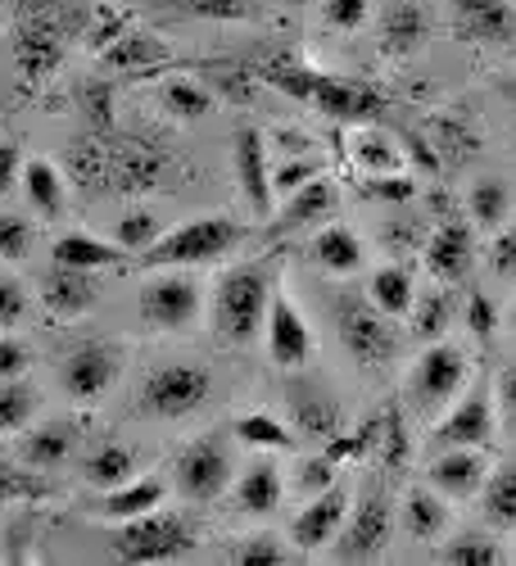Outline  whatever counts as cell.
Listing matches in <instances>:
<instances>
[{
	"mask_svg": "<svg viewBox=\"0 0 516 566\" xmlns=\"http://www.w3.org/2000/svg\"><path fill=\"white\" fill-rule=\"evenodd\" d=\"M259 77L276 91H286L291 101H304L308 109L326 114V118H340V123H367L386 109V96L377 86L354 82V77H331V73H317L291 60H272L259 69Z\"/></svg>",
	"mask_w": 516,
	"mask_h": 566,
	"instance_id": "1",
	"label": "cell"
},
{
	"mask_svg": "<svg viewBox=\"0 0 516 566\" xmlns=\"http://www.w3.org/2000/svg\"><path fill=\"white\" fill-rule=\"evenodd\" d=\"M272 291H276V276L267 263H236L218 276L213 286V304H209V317H213V336L227 340V345H254L259 332L267 326V308H272Z\"/></svg>",
	"mask_w": 516,
	"mask_h": 566,
	"instance_id": "2",
	"label": "cell"
},
{
	"mask_svg": "<svg viewBox=\"0 0 516 566\" xmlns=\"http://www.w3.org/2000/svg\"><path fill=\"white\" fill-rule=\"evenodd\" d=\"M241 241H245V227L236 218L209 213V218L168 227L140 259H146V268H204V263L227 259Z\"/></svg>",
	"mask_w": 516,
	"mask_h": 566,
	"instance_id": "3",
	"label": "cell"
},
{
	"mask_svg": "<svg viewBox=\"0 0 516 566\" xmlns=\"http://www.w3.org/2000/svg\"><path fill=\"white\" fill-rule=\"evenodd\" d=\"M200 544V531L186 522L181 512L155 507L146 516H131L109 535V553L127 566H155V562H177Z\"/></svg>",
	"mask_w": 516,
	"mask_h": 566,
	"instance_id": "4",
	"label": "cell"
},
{
	"mask_svg": "<svg viewBox=\"0 0 516 566\" xmlns=\"http://www.w3.org/2000/svg\"><path fill=\"white\" fill-rule=\"evenodd\" d=\"M336 332L358 367H386L399 354V332L394 317L371 304V295H340L336 300Z\"/></svg>",
	"mask_w": 516,
	"mask_h": 566,
	"instance_id": "5",
	"label": "cell"
},
{
	"mask_svg": "<svg viewBox=\"0 0 516 566\" xmlns=\"http://www.w3.org/2000/svg\"><path fill=\"white\" fill-rule=\"evenodd\" d=\"M209 371L200 363H164L155 367L146 381H140V395H136V408L146 417H164V421H181L209 403Z\"/></svg>",
	"mask_w": 516,
	"mask_h": 566,
	"instance_id": "6",
	"label": "cell"
},
{
	"mask_svg": "<svg viewBox=\"0 0 516 566\" xmlns=\"http://www.w3.org/2000/svg\"><path fill=\"white\" fill-rule=\"evenodd\" d=\"M91 19H14V64L23 86H41L64 60L77 32H86Z\"/></svg>",
	"mask_w": 516,
	"mask_h": 566,
	"instance_id": "7",
	"label": "cell"
},
{
	"mask_svg": "<svg viewBox=\"0 0 516 566\" xmlns=\"http://www.w3.org/2000/svg\"><path fill=\"white\" fill-rule=\"evenodd\" d=\"M462 386H466V354L449 340H435L408 371V403L421 417H435L462 395Z\"/></svg>",
	"mask_w": 516,
	"mask_h": 566,
	"instance_id": "8",
	"label": "cell"
},
{
	"mask_svg": "<svg viewBox=\"0 0 516 566\" xmlns=\"http://www.w3.org/2000/svg\"><path fill=\"white\" fill-rule=\"evenodd\" d=\"M394 535V507L386 490H367L354 507H349V522L336 535V562H377L390 548Z\"/></svg>",
	"mask_w": 516,
	"mask_h": 566,
	"instance_id": "9",
	"label": "cell"
},
{
	"mask_svg": "<svg viewBox=\"0 0 516 566\" xmlns=\"http://www.w3.org/2000/svg\"><path fill=\"white\" fill-rule=\"evenodd\" d=\"M231 485V453H227V440L213 431V436H200L181 449L177 458V494L186 503H213L222 499Z\"/></svg>",
	"mask_w": 516,
	"mask_h": 566,
	"instance_id": "10",
	"label": "cell"
},
{
	"mask_svg": "<svg viewBox=\"0 0 516 566\" xmlns=\"http://www.w3.org/2000/svg\"><path fill=\"white\" fill-rule=\"evenodd\" d=\"M123 345L114 340H96V345H82L73 349L64 363H60V390L73 399V403H96L101 395L114 390V381L123 376Z\"/></svg>",
	"mask_w": 516,
	"mask_h": 566,
	"instance_id": "11",
	"label": "cell"
},
{
	"mask_svg": "<svg viewBox=\"0 0 516 566\" xmlns=\"http://www.w3.org/2000/svg\"><path fill=\"white\" fill-rule=\"evenodd\" d=\"M200 286L191 276H150L146 286H140V322L150 326V332H186L196 317H200Z\"/></svg>",
	"mask_w": 516,
	"mask_h": 566,
	"instance_id": "12",
	"label": "cell"
},
{
	"mask_svg": "<svg viewBox=\"0 0 516 566\" xmlns=\"http://www.w3.org/2000/svg\"><path fill=\"white\" fill-rule=\"evenodd\" d=\"M164 150L146 136H118L109 132V196H140L159 186L164 177Z\"/></svg>",
	"mask_w": 516,
	"mask_h": 566,
	"instance_id": "13",
	"label": "cell"
},
{
	"mask_svg": "<svg viewBox=\"0 0 516 566\" xmlns=\"http://www.w3.org/2000/svg\"><path fill=\"white\" fill-rule=\"evenodd\" d=\"M231 164H236V181H241L250 213L267 222L276 205V186H272V164H267V140L259 127H236V136H231Z\"/></svg>",
	"mask_w": 516,
	"mask_h": 566,
	"instance_id": "14",
	"label": "cell"
},
{
	"mask_svg": "<svg viewBox=\"0 0 516 566\" xmlns=\"http://www.w3.org/2000/svg\"><path fill=\"white\" fill-rule=\"evenodd\" d=\"M267 358L281 367V371H299L308 358H313V326L304 322V313L295 308V300L286 291H272V308H267Z\"/></svg>",
	"mask_w": 516,
	"mask_h": 566,
	"instance_id": "15",
	"label": "cell"
},
{
	"mask_svg": "<svg viewBox=\"0 0 516 566\" xmlns=\"http://www.w3.org/2000/svg\"><path fill=\"white\" fill-rule=\"evenodd\" d=\"M494 417H498V403L489 399V390L485 386H476V390H466L449 412H444V421L435 427V444L440 449H485L489 440H494Z\"/></svg>",
	"mask_w": 516,
	"mask_h": 566,
	"instance_id": "16",
	"label": "cell"
},
{
	"mask_svg": "<svg viewBox=\"0 0 516 566\" xmlns=\"http://www.w3.org/2000/svg\"><path fill=\"white\" fill-rule=\"evenodd\" d=\"M349 507H354V503H349V490H340V485L313 494V499L299 507V516L291 522V544H295L299 553L331 548L336 535H340L345 522H349Z\"/></svg>",
	"mask_w": 516,
	"mask_h": 566,
	"instance_id": "17",
	"label": "cell"
},
{
	"mask_svg": "<svg viewBox=\"0 0 516 566\" xmlns=\"http://www.w3.org/2000/svg\"><path fill=\"white\" fill-rule=\"evenodd\" d=\"M96 300H101L96 272L55 263L51 276L41 281V308H45V317H55V322H77V317H86L91 308H96Z\"/></svg>",
	"mask_w": 516,
	"mask_h": 566,
	"instance_id": "18",
	"label": "cell"
},
{
	"mask_svg": "<svg viewBox=\"0 0 516 566\" xmlns=\"http://www.w3.org/2000/svg\"><path fill=\"white\" fill-rule=\"evenodd\" d=\"M453 36L472 45H507L516 41V6L512 0H453Z\"/></svg>",
	"mask_w": 516,
	"mask_h": 566,
	"instance_id": "19",
	"label": "cell"
},
{
	"mask_svg": "<svg viewBox=\"0 0 516 566\" xmlns=\"http://www.w3.org/2000/svg\"><path fill=\"white\" fill-rule=\"evenodd\" d=\"M281 200H286V205H281V213H272V235H295V231L326 227V218H331V213H336V205H340L336 186L326 181V177L304 181L299 191L281 196Z\"/></svg>",
	"mask_w": 516,
	"mask_h": 566,
	"instance_id": "20",
	"label": "cell"
},
{
	"mask_svg": "<svg viewBox=\"0 0 516 566\" xmlns=\"http://www.w3.org/2000/svg\"><path fill=\"white\" fill-rule=\"evenodd\" d=\"M427 481L444 494V499H476L489 481V467H485V453L481 449H444L431 471H427Z\"/></svg>",
	"mask_w": 516,
	"mask_h": 566,
	"instance_id": "21",
	"label": "cell"
},
{
	"mask_svg": "<svg viewBox=\"0 0 516 566\" xmlns=\"http://www.w3.org/2000/svg\"><path fill=\"white\" fill-rule=\"evenodd\" d=\"M164 499H168V481L159 476V471H150V476H131V481L105 490L96 512L109 516V522H131V516H146V512L164 507Z\"/></svg>",
	"mask_w": 516,
	"mask_h": 566,
	"instance_id": "22",
	"label": "cell"
},
{
	"mask_svg": "<svg viewBox=\"0 0 516 566\" xmlns=\"http://www.w3.org/2000/svg\"><path fill=\"white\" fill-rule=\"evenodd\" d=\"M427 268L435 281H462V272L472 268V227L466 222H440L435 235L427 241Z\"/></svg>",
	"mask_w": 516,
	"mask_h": 566,
	"instance_id": "23",
	"label": "cell"
},
{
	"mask_svg": "<svg viewBox=\"0 0 516 566\" xmlns=\"http://www.w3.org/2000/svg\"><path fill=\"white\" fill-rule=\"evenodd\" d=\"M231 490H236V507L245 516H272L281 507V499H286V481H281V471L272 462H263V458L250 462Z\"/></svg>",
	"mask_w": 516,
	"mask_h": 566,
	"instance_id": "24",
	"label": "cell"
},
{
	"mask_svg": "<svg viewBox=\"0 0 516 566\" xmlns=\"http://www.w3.org/2000/svg\"><path fill=\"white\" fill-rule=\"evenodd\" d=\"M101 60H105L109 69H118V73H155V69L168 64V45H164L159 36H150V32L127 28L118 41L105 45Z\"/></svg>",
	"mask_w": 516,
	"mask_h": 566,
	"instance_id": "25",
	"label": "cell"
},
{
	"mask_svg": "<svg viewBox=\"0 0 516 566\" xmlns=\"http://www.w3.org/2000/svg\"><path fill=\"white\" fill-rule=\"evenodd\" d=\"M51 259L64 263V268H82V272H105V268H118L127 259V250L118 241H101V235L69 231V235H60V241H55Z\"/></svg>",
	"mask_w": 516,
	"mask_h": 566,
	"instance_id": "26",
	"label": "cell"
},
{
	"mask_svg": "<svg viewBox=\"0 0 516 566\" xmlns=\"http://www.w3.org/2000/svg\"><path fill=\"white\" fill-rule=\"evenodd\" d=\"M427 41V10L417 0H390L381 10V45L386 55H412Z\"/></svg>",
	"mask_w": 516,
	"mask_h": 566,
	"instance_id": "27",
	"label": "cell"
},
{
	"mask_svg": "<svg viewBox=\"0 0 516 566\" xmlns=\"http://www.w3.org/2000/svg\"><path fill=\"white\" fill-rule=\"evenodd\" d=\"M313 259L322 272H331V276H354L362 268V241L340 227V222H326L317 235H313Z\"/></svg>",
	"mask_w": 516,
	"mask_h": 566,
	"instance_id": "28",
	"label": "cell"
},
{
	"mask_svg": "<svg viewBox=\"0 0 516 566\" xmlns=\"http://www.w3.org/2000/svg\"><path fill=\"white\" fill-rule=\"evenodd\" d=\"M23 196L41 218H64L69 200H64V172L51 159H28L23 164Z\"/></svg>",
	"mask_w": 516,
	"mask_h": 566,
	"instance_id": "29",
	"label": "cell"
},
{
	"mask_svg": "<svg viewBox=\"0 0 516 566\" xmlns=\"http://www.w3.org/2000/svg\"><path fill=\"white\" fill-rule=\"evenodd\" d=\"M403 531L417 544H435L449 531V507L440 490H412L403 499Z\"/></svg>",
	"mask_w": 516,
	"mask_h": 566,
	"instance_id": "30",
	"label": "cell"
},
{
	"mask_svg": "<svg viewBox=\"0 0 516 566\" xmlns=\"http://www.w3.org/2000/svg\"><path fill=\"white\" fill-rule=\"evenodd\" d=\"M349 155L362 168V177H377V172H403V155L394 146V136L381 127H358L349 136Z\"/></svg>",
	"mask_w": 516,
	"mask_h": 566,
	"instance_id": "31",
	"label": "cell"
},
{
	"mask_svg": "<svg viewBox=\"0 0 516 566\" xmlns=\"http://www.w3.org/2000/svg\"><path fill=\"white\" fill-rule=\"evenodd\" d=\"M159 105L168 118H181V123H196L213 109V96H209V86L196 82V77H164L159 82Z\"/></svg>",
	"mask_w": 516,
	"mask_h": 566,
	"instance_id": "32",
	"label": "cell"
},
{
	"mask_svg": "<svg viewBox=\"0 0 516 566\" xmlns=\"http://www.w3.org/2000/svg\"><path fill=\"white\" fill-rule=\"evenodd\" d=\"M481 516L494 531H512L516 526V462L489 471V481L481 490Z\"/></svg>",
	"mask_w": 516,
	"mask_h": 566,
	"instance_id": "33",
	"label": "cell"
},
{
	"mask_svg": "<svg viewBox=\"0 0 516 566\" xmlns=\"http://www.w3.org/2000/svg\"><path fill=\"white\" fill-rule=\"evenodd\" d=\"M231 436H236L245 449H263V453H286L295 449V436L286 421H276L272 412H245L236 427H231Z\"/></svg>",
	"mask_w": 516,
	"mask_h": 566,
	"instance_id": "34",
	"label": "cell"
},
{
	"mask_svg": "<svg viewBox=\"0 0 516 566\" xmlns=\"http://www.w3.org/2000/svg\"><path fill=\"white\" fill-rule=\"evenodd\" d=\"M82 476L96 485V490H114V485H123V481L136 476V458H131L127 444H101L96 453L82 462Z\"/></svg>",
	"mask_w": 516,
	"mask_h": 566,
	"instance_id": "35",
	"label": "cell"
},
{
	"mask_svg": "<svg viewBox=\"0 0 516 566\" xmlns=\"http://www.w3.org/2000/svg\"><path fill=\"white\" fill-rule=\"evenodd\" d=\"M371 304H377L381 313H390V317H408L412 313V304H417V291H412V276H408V268H399V263H390V268H381L377 276H371Z\"/></svg>",
	"mask_w": 516,
	"mask_h": 566,
	"instance_id": "36",
	"label": "cell"
},
{
	"mask_svg": "<svg viewBox=\"0 0 516 566\" xmlns=\"http://www.w3.org/2000/svg\"><path fill=\"white\" fill-rule=\"evenodd\" d=\"M55 490L45 485V476L28 462H6L0 458V507L10 503H45Z\"/></svg>",
	"mask_w": 516,
	"mask_h": 566,
	"instance_id": "37",
	"label": "cell"
},
{
	"mask_svg": "<svg viewBox=\"0 0 516 566\" xmlns=\"http://www.w3.org/2000/svg\"><path fill=\"white\" fill-rule=\"evenodd\" d=\"M164 6L186 19H209V23H250L263 14V0H164Z\"/></svg>",
	"mask_w": 516,
	"mask_h": 566,
	"instance_id": "38",
	"label": "cell"
},
{
	"mask_svg": "<svg viewBox=\"0 0 516 566\" xmlns=\"http://www.w3.org/2000/svg\"><path fill=\"white\" fill-rule=\"evenodd\" d=\"M69 453H73V431L69 427H41V431L23 436V444H19V462H28L36 471L60 467Z\"/></svg>",
	"mask_w": 516,
	"mask_h": 566,
	"instance_id": "39",
	"label": "cell"
},
{
	"mask_svg": "<svg viewBox=\"0 0 516 566\" xmlns=\"http://www.w3.org/2000/svg\"><path fill=\"white\" fill-rule=\"evenodd\" d=\"M440 562H449V566H498V562H507V553L485 531H466L440 548Z\"/></svg>",
	"mask_w": 516,
	"mask_h": 566,
	"instance_id": "40",
	"label": "cell"
},
{
	"mask_svg": "<svg viewBox=\"0 0 516 566\" xmlns=\"http://www.w3.org/2000/svg\"><path fill=\"white\" fill-rule=\"evenodd\" d=\"M32 412H36V390L23 376H6V381H0V436L23 431Z\"/></svg>",
	"mask_w": 516,
	"mask_h": 566,
	"instance_id": "41",
	"label": "cell"
},
{
	"mask_svg": "<svg viewBox=\"0 0 516 566\" xmlns=\"http://www.w3.org/2000/svg\"><path fill=\"white\" fill-rule=\"evenodd\" d=\"M466 209H472V222H476V227H485V231L503 227V222H507V209H512L507 186H503V181H494V177L476 181V186H472V196H466Z\"/></svg>",
	"mask_w": 516,
	"mask_h": 566,
	"instance_id": "42",
	"label": "cell"
},
{
	"mask_svg": "<svg viewBox=\"0 0 516 566\" xmlns=\"http://www.w3.org/2000/svg\"><path fill=\"white\" fill-rule=\"evenodd\" d=\"M449 317H453V300L444 291L417 295V304H412V336L417 340H440L449 332Z\"/></svg>",
	"mask_w": 516,
	"mask_h": 566,
	"instance_id": "43",
	"label": "cell"
},
{
	"mask_svg": "<svg viewBox=\"0 0 516 566\" xmlns=\"http://www.w3.org/2000/svg\"><path fill=\"white\" fill-rule=\"evenodd\" d=\"M291 399H295V417H299V427H304L308 436H336L340 412H336V403L326 399L322 390H295Z\"/></svg>",
	"mask_w": 516,
	"mask_h": 566,
	"instance_id": "44",
	"label": "cell"
},
{
	"mask_svg": "<svg viewBox=\"0 0 516 566\" xmlns=\"http://www.w3.org/2000/svg\"><path fill=\"white\" fill-rule=\"evenodd\" d=\"M159 235H164V227H159V218L146 213V209L123 213V218L114 222V241H118L127 254H146V250L159 241Z\"/></svg>",
	"mask_w": 516,
	"mask_h": 566,
	"instance_id": "45",
	"label": "cell"
},
{
	"mask_svg": "<svg viewBox=\"0 0 516 566\" xmlns=\"http://www.w3.org/2000/svg\"><path fill=\"white\" fill-rule=\"evenodd\" d=\"M231 562L236 566H286L295 557L276 535H250V539H241L236 548H231Z\"/></svg>",
	"mask_w": 516,
	"mask_h": 566,
	"instance_id": "46",
	"label": "cell"
},
{
	"mask_svg": "<svg viewBox=\"0 0 516 566\" xmlns=\"http://www.w3.org/2000/svg\"><path fill=\"white\" fill-rule=\"evenodd\" d=\"M14 19H91L86 0H6Z\"/></svg>",
	"mask_w": 516,
	"mask_h": 566,
	"instance_id": "47",
	"label": "cell"
},
{
	"mask_svg": "<svg viewBox=\"0 0 516 566\" xmlns=\"http://www.w3.org/2000/svg\"><path fill=\"white\" fill-rule=\"evenodd\" d=\"M32 254V222L23 213H0V263H19Z\"/></svg>",
	"mask_w": 516,
	"mask_h": 566,
	"instance_id": "48",
	"label": "cell"
},
{
	"mask_svg": "<svg viewBox=\"0 0 516 566\" xmlns=\"http://www.w3.org/2000/svg\"><path fill=\"white\" fill-rule=\"evenodd\" d=\"M82 114H86V123H91V132H114V86H105V82H96V86H86L82 91Z\"/></svg>",
	"mask_w": 516,
	"mask_h": 566,
	"instance_id": "49",
	"label": "cell"
},
{
	"mask_svg": "<svg viewBox=\"0 0 516 566\" xmlns=\"http://www.w3.org/2000/svg\"><path fill=\"white\" fill-rule=\"evenodd\" d=\"M377 449H381V458H386L390 471H399V467L408 462V431H403V417H399V412H386V417H381Z\"/></svg>",
	"mask_w": 516,
	"mask_h": 566,
	"instance_id": "50",
	"label": "cell"
},
{
	"mask_svg": "<svg viewBox=\"0 0 516 566\" xmlns=\"http://www.w3.org/2000/svg\"><path fill=\"white\" fill-rule=\"evenodd\" d=\"M367 14H371L367 0H322V23L336 32H358Z\"/></svg>",
	"mask_w": 516,
	"mask_h": 566,
	"instance_id": "51",
	"label": "cell"
},
{
	"mask_svg": "<svg viewBox=\"0 0 516 566\" xmlns=\"http://www.w3.org/2000/svg\"><path fill=\"white\" fill-rule=\"evenodd\" d=\"M295 485L304 494H322V490H331L336 485V458L331 453H317V458H304L299 471H295Z\"/></svg>",
	"mask_w": 516,
	"mask_h": 566,
	"instance_id": "52",
	"label": "cell"
},
{
	"mask_svg": "<svg viewBox=\"0 0 516 566\" xmlns=\"http://www.w3.org/2000/svg\"><path fill=\"white\" fill-rule=\"evenodd\" d=\"M28 317V291L23 281H14L10 272H0V332H10Z\"/></svg>",
	"mask_w": 516,
	"mask_h": 566,
	"instance_id": "53",
	"label": "cell"
},
{
	"mask_svg": "<svg viewBox=\"0 0 516 566\" xmlns=\"http://www.w3.org/2000/svg\"><path fill=\"white\" fill-rule=\"evenodd\" d=\"M466 332H472L481 345L494 340V332H498V308H494V300L485 291H476L472 300H466Z\"/></svg>",
	"mask_w": 516,
	"mask_h": 566,
	"instance_id": "54",
	"label": "cell"
},
{
	"mask_svg": "<svg viewBox=\"0 0 516 566\" xmlns=\"http://www.w3.org/2000/svg\"><path fill=\"white\" fill-rule=\"evenodd\" d=\"M313 177H322V164H317V159H286L281 168H272V186H276V196L299 191V186H304V181H313Z\"/></svg>",
	"mask_w": 516,
	"mask_h": 566,
	"instance_id": "55",
	"label": "cell"
},
{
	"mask_svg": "<svg viewBox=\"0 0 516 566\" xmlns=\"http://www.w3.org/2000/svg\"><path fill=\"white\" fill-rule=\"evenodd\" d=\"M362 191H367L371 200H390V205H399V200L412 196V181H408L403 172H377V177H362Z\"/></svg>",
	"mask_w": 516,
	"mask_h": 566,
	"instance_id": "56",
	"label": "cell"
},
{
	"mask_svg": "<svg viewBox=\"0 0 516 566\" xmlns=\"http://www.w3.org/2000/svg\"><path fill=\"white\" fill-rule=\"evenodd\" d=\"M489 268H494V276L516 281V227H507V231L494 235V245H489Z\"/></svg>",
	"mask_w": 516,
	"mask_h": 566,
	"instance_id": "57",
	"label": "cell"
},
{
	"mask_svg": "<svg viewBox=\"0 0 516 566\" xmlns=\"http://www.w3.org/2000/svg\"><path fill=\"white\" fill-rule=\"evenodd\" d=\"M494 403H498V417L507 421V427H516V363L498 371V381H494Z\"/></svg>",
	"mask_w": 516,
	"mask_h": 566,
	"instance_id": "58",
	"label": "cell"
},
{
	"mask_svg": "<svg viewBox=\"0 0 516 566\" xmlns=\"http://www.w3.org/2000/svg\"><path fill=\"white\" fill-rule=\"evenodd\" d=\"M23 371H28V349L10 336H0V381L6 376H23Z\"/></svg>",
	"mask_w": 516,
	"mask_h": 566,
	"instance_id": "59",
	"label": "cell"
},
{
	"mask_svg": "<svg viewBox=\"0 0 516 566\" xmlns=\"http://www.w3.org/2000/svg\"><path fill=\"white\" fill-rule=\"evenodd\" d=\"M19 172H23V155H19V146H10V140H0V196L10 191Z\"/></svg>",
	"mask_w": 516,
	"mask_h": 566,
	"instance_id": "60",
	"label": "cell"
},
{
	"mask_svg": "<svg viewBox=\"0 0 516 566\" xmlns=\"http://www.w3.org/2000/svg\"><path fill=\"white\" fill-rule=\"evenodd\" d=\"M286 6H308V0H286Z\"/></svg>",
	"mask_w": 516,
	"mask_h": 566,
	"instance_id": "61",
	"label": "cell"
},
{
	"mask_svg": "<svg viewBox=\"0 0 516 566\" xmlns=\"http://www.w3.org/2000/svg\"><path fill=\"white\" fill-rule=\"evenodd\" d=\"M512 562H516V557H512Z\"/></svg>",
	"mask_w": 516,
	"mask_h": 566,
	"instance_id": "62",
	"label": "cell"
}]
</instances>
